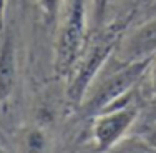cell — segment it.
Wrapping results in <instances>:
<instances>
[{
  "instance_id": "obj_1",
  "label": "cell",
  "mask_w": 156,
  "mask_h": 153,
  "mask_svg": "<svg viewBox=\"0 0 156 153\" xmlns=\"http://www.w3.org/2000/svg\"><path fill=\"white\" fill-rule=\"evenodd\" d=\"M125 22H118L93 30V37L88 38L80 60L75 65L72 75L68 77L66 100L70 107L78 108L81 105L96 77L101 73L103 67L111 58V55L118 50L125 37Z\"/></svg>"
},
{
  "instance_id": "obj_2",
  "label": "cell",
  "mask_w": 156,
  "mask_h": 153,
  "mask_svg": "<svg viewBox=\"0 0 156 153\" xmlns=\"http://www.w3.org/2000/svg\"><path fill=\"white\" fill-rule=\"evenodd\" d=\"M154 57L141 58V60L123 62L120 60V68L106 73L100 82L91 85L81 105L78 107L83 117H95L108 108L118 105L125 97L141 82V78L150 70Z\"/></svg>"
},
{
  "instance_id": "obj_3",
  "label": "cell",
  "mask_w": 156,
  "mask_h": 153,
  "mask_svg": "<svg viewBox=\"0 0 156 153\" xmlns=\"http://www.w3.org/2000/svg\"><path fill=\"white\" fill-rule=\"evenodd\" d=\"M88 42V0H70L55 42L53 68L58 77L68 78Z\"/></svg>"
},
{
  "instance_id": "obj_4",
  "label": "cell",
  "mask_w": 156,
  "mask_h": 153,
  "mask_svg": "<svg viewBox=\"0 0 156 153\" xmlns=\"http://www.w3.org/2000/svg\"><path fill=\"white\" fill-rule=\"evenodd\" d=\"M123 102H121L120 107L115 105V107L108 108V110L101 111V113L95 115L91 133H93V141L98 151L106 153L113 147H116L125 138L128 130L133 126L136 118H138V115H140L138 105H135V103H123Z\"/></svg>"
},
{
  "instance_id": "obj_5",
  "label": "cell",
  "mask_w": 156,
  "mask_h": 153,
  "mask_svg": "<svg viewBox=\"0 0 156 153\" xmlns=\"http://www.w3.org/2000/svg\"><path fill=\"white\" fill-rule=\"evenodd\" d=\"M118 58L123 62L141 60L156 55V13L148 22L123 37L118 47Z\"/></svg>"
},
{
  "instance_id": "obj_6",
  "label": "cell",
  "mask_w": 156,
  "mask_h": 153,
  "mask_svg": "<svg viewBox=\"0 0 156 153\" xmlns=\"http://www.w3.org/2000/svg\"><path fill=\"white\" fill-rule=\"evenodd\" d=\"M17 82V50L15 38L10 32L0 42V103L7 102Z\"/></svg>"
},
{
  "instance_id": "obj_7",
  "label": "cell",
  "mask_w": 156,
  "mask_h": 153,
  "mask_svg": "<svg viewBox=\"0 0 156 153\" xmlns=\"http://www.w3.org/2000/svg\"><path fill=\"white\" fill-rule=\"evenodd\" d=\"M91 2V25L93 30H98L105 25V18L108 15L115 0H90Z\"/></svg>"
},
{
  "instance_id": "obj_8",
  "label": "cell",
  "mask_w": 156,
  "mask_h": 153,
  "mask_svg": "<svg viewBox=\"0 0 156 153\" xmlns=\"http://www.w3.org/2000/svg\"><path fill=\"white\" fill-rule=\"evenodd\" d=\"M63 0H40V9H42L45 20L48 24H55L62 10Z\"/></svg>"
},
{
  "instance_id": "obj_9",
  "label": "cell",
  "mask_w": 156,
  "mask_h": 153,
  "mask_svg": "<svg viewBox=\"0 0 156 153\" xmlns=\"http://www.w3.org/2000/svg\"><path fill=\"white\" fill-rule=\"evenodd\" d=\"M111 150H115V153H156V148L151 145H146L143 141H128L123 143L121 147H113Z\"/></svg>"
},
{
  "instance_id": "obj_10",
  "label": "cell",
  "mask_w": 156,
  "mask_h": 153,
  "mask_svg": "<svg viewBox=\"0 0 156 153\" xmlns=\"http://www.w3.org/2000/svg\"><path fill=\"white\" fill-rule=\"evenodd\" d=\"M150 83H151V90L156 95V55L151 62V67H150Z\"/></svg>"
},
{
  "instance_id": "obj_11",
  "label": "cell",
  "mask_w": 156,
  "mask_h": 153,
  "mask_svg": "<svg viewBox=\"0 0 156 153\" xmlns=\"http://www.w3.org/2000/svg\"><path fill=\"white\" fill-rule=\"evenodd\" d=\"M5 3L7 0H0V28L3 25V15H5Z\"/></svg>"
},
{
  "instance_id": "obj_12",
  "label": "cell",
  "mask_w": 156,
  "mask_h": 153,
  "mask_svg": "<svg viewBox=\"0 0 156 153\" xmlns=\"http://www.w3.org/2000/svg\"><path fill=\"white\" fill-rule=\"evenodd\" d=\"M150 10H151V12H153V13H156V0H153V3H151Z\"/></svg>"
},
{
  "instance_id": "obj_13",
  "label": "cell",
  "mask_w": 156,
  "mask_h": 153,
  "mask_svg": "<svg viewBox=\"0 0 156 153\" xmlns=\"http://www.w3.org/2000/svg\"><path fill=\"white\" fill-rule=\"evenodd\" d=\"M0 153H5V151H3V150H2V148H0Z\"/></svg>"
},
{
  "instance_id": "obj_14",
  "label": "cell",
  "mask_w": 156,
  "mask_h": 153,
  "mask_svg": "<svg viewBox=\"0 0 156 153\" xmlns=\"http://www.w3.org/2000/svg\"><path fill=\"white\" fill-rule=\"evenodd\" d=\"M154 143H156V133H154Z\"/></svg>"
}]
</instances>
